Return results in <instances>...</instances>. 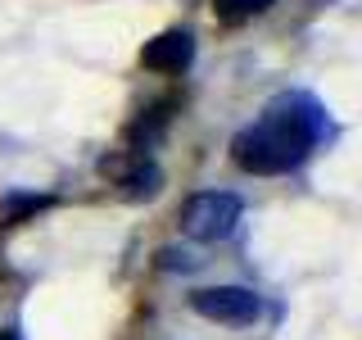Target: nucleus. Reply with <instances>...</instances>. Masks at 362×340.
<instances>
[{"label":"nucleus","instance_id":"9d476101","mask_svg":"<svg viewBox=\"0 0 362 340\" xmlns=\"http://www.w3.org/2000/svg\"><path fill=\"white\" fill-rule=\"evenodd\" d=\"M0 340H18V336H14V332H5V327H0Z\"/></svg>","mask_w":362,"mask_h":340},{"label":"nucleus","instance_id":"6e6552de","mask_svg":"<svg viewBox=\"0 0 362 340\" xmlns=\"http://www.w3.org/2000/svg\"><path fill=\"white\" fill-rule=\"evenodd\" d=\"M272 5H276V0H213V14H218L226 28H240V23H249L254 14H263Z\"/></svg>","mask_w":362,"mask_h":340},{"label":"nucleus","instance_id":"1a4fd4ad","mask_svg":"<svg viewBox=\"0 0 362 340\" xmlns=\"http://www.w3.org/2000/svg\"><path fill=\"white\" fill-rule=\"evenodd\" d=\"M158 264L163 268H190V254L186 249H158Z\"/></svg>","mask_w":362,"mask_h":340},{"label":"nucleus","instance_id":"423d86ee","mask_svg":"<svg viewBox=\"0 0 362 340\" xmlns=\"http://www.w3.org/2000/svg\"><path fill=\"white\" fill-rule=\"evenodd\" d=\"M173 100H163V105H154V109H145L141 118L127 128V141H132V150H150V145L163 136V128H168V118H173Z\"/></svg>","mask_w":362,"mask_h":340},{"label":"nucleus","instance_id":"f257e3e1","mask_svg":"<svg viewBox=\"0 0 362 340\" xmlns=\"http://www.w3.org/2000/svg\"><path fill=\"white\" fill-rule=\"evenodd\" d=\"M322 136H326V109L303 91H286L263 109L258 123L235 132L231 159L254 177H276L299 168Z\"/></svg>","mask_w":362,"mask_h":340},{"label":"nucleus","instance_id":"0eeeda50","mask_svg":"<svg viewBox=\"0 0 362 340\" xmlns=\"http://www.w3.org/2000/svg\"><path fill=\"white\" fill-rule=\"evenodd\" d=\"M158 181H163V173H158L154 164H145V159L136 168H127V173H118V186H122L127 200H150L158 191Z\"/></svg>","mask_w":362,"mask_h":340},{"label":"nucleus","instance_id":"f03ea898","mask_svg":"<svg viewBox=\"0 0 362 340\" xmlns=\"http://www.w3.org/2000/svg\"><path fill=\"white\" fill-rule=\"evenodd\" d=\"M240 213H245L240 196H231V191H199L181 209V232L190 241H226L235 232V222H240Z\"/></svg>","mask_w":362,"mask_h":340},{"label":"nucleus","instance_id":"39448f33","mask_svg":"<svg viewBox=\"0 0 362 340\" xmlns=\"http://www.w3.org/2000/svg\"><path fill=\"white\" fill-rule=\"evenodd\" d=\"M50 196H37V191H9L5 200H0V227H18L28 218H37L41 209H50Z\"/></svg>","mask_w":362,"mask_h":340},{"label":"nucleus","instance_id":"7ed1b4c3","mask_svg":"<svg viewBox=\"0 0 362 340\" xmlns=\"http://www.w3.org/2000/svg\"><path fill=\"white\" fill-rule=\"evenodd\" d=\"M190 309L199 317H209V322H222V327H249L263 313V300L249 286H209V290L190 295Z\"/></svg>","mask_w":362,"mask_h":340},{"label":"nucleus","instance_id":"20e7f679","mask_svg":"<svg viewBox=\"0 0 362 340\" xmlns=\"http://www.w3.org/2000/svg\"><path fill=\"white\" fill-rule=\"evenodd\" d=\"M190 60H195V37H190L186 28L158 32V37L145 41V50H141V64L154 68V73H181V68H190Z\"/></svg>","mask_w":362,"mask_h":340}]
</instances>
